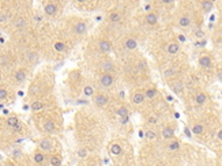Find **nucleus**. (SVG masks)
Instances as JSON below:
<instances>
[{
  "label": "nucleus",
  "mask_w": 222,
  "mask_h": 166,
  "mask_svg": "<svg viewBox=\"0 0 222 166\" xmlns=\"http://www.w3.org/2000/svg\"><path fill=\"white\" fill-rule=\"evenodd\" d=\"M115 83V78H113L112 73L109 72H104L102 75H101L100 78V84L101 87H105V89H108V87H110Z\"/></svg>",
  "instance_id": "f257e3e1"
},
{
  "label": "nucleus",
  "mask_w": 222,
  "mask_h": 166,
  "mask_svg": "<svg viewBox=\"0 0 222 166\" xmlns=\"http://www.w3.org/2000/svg\"><path fill=\"white\" fill-rule=\"evenodd\" d=\"M38 148L41 151H44V153H51V151L53 150V142H52L49 137H44V139L40 140Z\"/></svg>",
  "instance_id": "f03ea898"
},
{
  "label": "nucleus",
  "mask_w": 222,
  "mask_h": 166,
  "mask_svg": "<svg viewBox=\"0 0 222 166\" xmlns=\"http://www.w3.org/2000/svg\"><path fill=\"white\" fill-rule=\"evenodd\" d=\"M108 102H109V97L104 93L97 94L96 98H94V104H96L98 108H104L105 105H108Z\"/></svg>",
  "instance_id": "7ed1b4c3"
},
{
  "label": "nucleus",
  "mask_w": 222,
  "mask_h": 166,
  "mask_svg": "<svg viewBox=\"0 0 222 166\" xmlns=\"http://www.w3.org/2000/svg\"><path fill=\"white\" fill-rule=\"evenodd\" d=\"M44 11L48 16H53L57 12V4L53 3V1H48V3L44 4Z\"/></svg>",
  "instance_id": "20e7f679"
},
{
  "label": "nucleus",
  "mask_w": 222,
  "mask_h": 166,
  "mask_svg": "<svg viewBox=\"0 0 222 166\" xmlns=\"http://www.w3.org/2000/svg\"><path fill=\"white\" fill-rule=\"evenodd\" d=\"M98 49L102 53H109L112 51V44H110L108 40H101L100 44H98Z\"/></svg>",
  "instance_id": "39448f33"
},
{
  "label": "nucleus",
  "mask_w": 222,
  "mask_h": 166,
  "mask_svg": "<svg viewBox=\"0 0 222 166\" xmlns=\"http://www.w3.org/2000/svg\"><path fill=\"white\" fill-rule=\"evenodd\" d=\"M145 93H142V91H135V93L132 94V102L135 104V105H140L143 101H145Z\"/></svg>",
  "instance_id": "423d86ee"
},
{
  "label": "nucleus",
  "mask_w": 222,
  "mask_h": 166,
  "mask_svg": "<svg viewBox=\"0 0 222 166\" xmlns=\"http://www.w3.org/2000/svg\"><path fill=\"white\" fill-rule=\"evenodd\" d=\"M15 82L16 83H22L26 80V70H23V68H19V70L15 72Z\"/></svg>",
  "instance_id": "0eeeda50"
},
{
  "label": "nucleus",
  "mask_w": 222,
  "mask_h": 166,
  "mask_svg": "<svg viewBox=\"0 0 222 166\" xmlns=\"http://www.w3.org/2000/svg\"><path fill=\"white\" fill-rule=\"evenodd\" d=\"M33 161L35 162V165H42L44 161H45V155L42 154V151H35L34 155H33Z\"/></svg>",
  "instance_id": "6e6552de"
},
{
  "label": "nucleus",
  "mask_w": 222,
  "mask_h": 166,
  "mask_svg": "<svg viewBox=\"0 0 222 166\" xmlns=\"http://www.w3.org/2000/svg\"><path fill=\"white\" fill-rule=\"evenodd\" d=\"M86 30H87V26H86V23H85V22H78V23H75L74 32L76 33V34H85V33H86Z\"/></svg>",
  "instance_id": "1a4fd4ad"
},
{
  "label": "nucleus",
  "mask_w": 222,
  "mask_h": 166,
  "mask_svg": "<svg viewBox=\"0 0 222 166\" xmlns=\"http://www.w3.org/2000/svg\"><path fill=\"white\" fill-rule=\"evenodd\" d=\"M44 131L48 132V134H53L56 131V125L52 120H46L45 124H44Z\"/></svg>",
  "instance_id": "9d476101"
},
{
  "label": "nucleus",
  "mask_w": 222,
  "mask_h": 166,
  "mask_svg": "<svg viewBox=\"0 0 222 166\" xmlns=\"http://www.w3.org/2000/svg\"><path fill=\"white\" fill-rule=\"evenodd\" d=\"M157 22H158V15H157V14L148 12L147 15H146V23H147V25L153 26V25H155Z\"/></svg>",
  "instance_id": "9b49d317"
},
{
  "label": "nucleus",
  "mask_w": 222,
  "mask_h": 166,
  "mask_svg": "<svg viewBox=\"0 0 222 166\" xmlns=\"http://www.w3.org/2000/svg\"><path fill=\"white\" fill-rule=\"evenodd\" d=\"M124 45H126V48L128 49V51H135V49L138 48V41H136L135 38H127Z\"/></svg>",
  "instance_id": "f8f14e48"
},
{
  "label": "nucleus",
  "mask_w": 222,
  "mask_h": 166,
  "mask_svg": "<svg viewBox=\"0 0 222 166\" xmlns=\"http://www.w3.org/2000/svg\"><path fill=\"white\" fill-rule=\"evenodd\" d=\"M162 137L164 139H172V137H174V129L171 127H165L162 129Z\"/></svg>",
  "instance_id": "ddd939ff"
},
{
  "label": "nucleus",
  "mask_w": 222,
  "mask_h": 166,
  "mask_svg": "<svg viewBox=\"0 0 222 166\" xmlns=\"http://www.w3.org/2000/svg\"><path fill=\"white\" fill-rule=\"evenodd\" d=\"M199 64H200V67H203V68H210L211 67V59L209 56H202L199 59Z\"/></svg>",
  "instance_id": "4468645a"
},
{
  "label": "nucleus",
  "mask_w": 222,
  "mask_h": 166,
  "mask_svg": "<svg viewBox=\"0 0 222 166\" xmlns=\"http://www.w3.org/2000/svg\"><path fill=\"white\" fill-rule=\"evenodd\" d=\"M166 51H168L169 54H176V53H179V51H180V46H179V44H176V42H172V44L168 45Z\"/></svg>",
  "instance_id": "2eb2a0df"
},
{
  "label": "nucleus",
  "mask_w": 222,
  "mask_h": 166,
  "mask_svg": "<svg viewBox=\"0 0 222 166\" xmlns=\"http://www.w3.org/2000/svg\"><path fill=\"white\" fill-rule=\"evenodd\" d=\"M113 68H115V65H113V63L110 60H106L101 64V70L104 72H110V71H113Z\"/></svg>",
  "instance_id": "dca6fc26"
},
{
  "label": "nucleus",
  "mask_w": 222,
  "mask_h": 166,
  "mask_svg": "<svg viewBox=\"0 0 222 166\" xmlns=\"http://www.w3.org/2000/svg\"><path fill=\"white\" fill-rule=\"evenodd\" d=\"M7 125L10 128H15L19 125V120H18V117L16 116H10V117L7 118Z\"/></svg>",
  "instance_id": "f3484780"
},
{
  "label": "nucleus",
  "mask_w": 222,
  "mask_h": 166,
  "mask_svg": "<svg viewBox=\"0 0 222 166\" xmlns=\"http://www.w3.org/2000/svg\"><path fill=\"white\" fill-rule=\"evenodd\" d=\"M207 101V97L204 93H198L196 97H195V102H196V105H204Z\"/></svg>",
  "instance_id": "a211bd4d"
},
{
  "label": "nucleus",
  "mask_w": 222,
  "mask_h": 166,
  "mask_svg": "<svg viewBox=\"0 0 222 166\" xmlns=\"http://www.w3.org/2000/svg\"><path fill=\"white\" fill-rule=\"evenodd\" d=\"M171 86H172V90H173L176 94H181V93H183V83H181V82L176 80V82L172 83Z\"/></svg>",
  "instance_id": "6ab92c4d"
},
{
  "label": "nucleus",
  "mask_w": 222,
  "mask_h": 166,
  "mask_svg": "<svg viewBox=\"0 0 222 166\" xmlns=\"http://www.w3.org/2000/svg\"><path fill=\"white\" fill-rule=\"evenodd\" d=\"M179 25L181 26V27H188V26L191 25V18L188 15H183L179 19Z\"/></svg>",
  "instance_id": "aec40b11"
},
{
  "label": "nucleus",
  "mask_w": 222,
  "mask_h": 166,
  "mask_svg": "<svg viewBox=\"0 0 222 166\" xmlns=\"http://www.w3.org/2000/svg\"><path fill=\"white\" fill-rule=\"evenodd\" d=\"M202 10H203V12H210V11L212 10V1L211 0H204L202 3Z\"/></svg>",
  "instance_id": "412c9836"
},
{
  "label": "nucleus",
  "mask_w": 222,
  "mask_h": 166,
  "mask_svg": "<svg viewBox=\"0 0 222 166\" xmlns=\"http://www.w3.org/2000/svg\"><path fill=\"white\" fill-rule=\"evenodd\" d=\"M110 154H112V155H120V154H121V146L117 143H113L112 146H110Z\"/></svg>",
  "instance_id": "4be33fe9"
},
{
  "label": "nucleus",
  "mask_w": 222,
  "mask_h": 166,
  "mask_svg": "<svg viewBox=\"0 0 222 166\" xmlns=\"http://www.w3.org/2000/svg\"><path fill=\"white\" fill-rule=\"evenodd\" d=\"M49 162L52 166H61V156L60 155H52L49 158Z\"/></svg>",
  "instance_id": "5701e85b"
},
{
  "label": "nucleus",
  "mask_w": 222,
  "mask_h": 166,
  "mask_svg": "<svg viewBox=\"0 0 222 166\" xmlns=\"http://www.w3.org/2000/svg\"><path fill=\"white\" fill-rule=\"evenodd\" d=\"M116 116H117V117H120V118L127 117V116H128V109H127L126 106H121V108H119L116 110Z\"/></svg>",
  "instance_id": "b1692460"
},
{
  "label": "nucleus",
  "mask_w": 222,
  "mask_h": 166,
  "mask_svg": "<svg viewBox=\"0 0 222 166\" xmlns=\"http://www.w3.org/2000/svg\"><path fill=\"white\" fill-rule=\"evenodd\" d=\"M42 109H44V104H42L41 101H34V102L32 104L33 112H40V110H42Z\"/></svg>",
  "instance_id": "393cba45"
},
{
  "label": "nucleus",
  "mask_w": 222,
  "mask_h": 166,
  "mask_svg": "<svg viewBox=\"0 0 222 166\" xmlns=\"http://www.w3.org/2000/svg\"><path fill=\"white\" fill-rule=\"evenodd\" d=\"M26 57H27V60H29L32 64H35L37 61H38V54L34 53V52H29Z\"/></svg>",
  "instance_id": "a878e982"
},
{
  "label": "nucleus",
  "mask_w": 222,
  "mask_h": 166,
  "mask_svg": "<svg viewBox=\"0 0 222 166\" xmlns=\"http://www.w3.org/2000/svg\"><path fill=\"white\" fill-rule=\"evenodd\" d=\"M155 95H157V90H155V89H147L145 91V97H146V98H148V99L154 98Z\"/></svg>",
  "instance_id": "bb28decb"
},
{
  "label": "nucleus",
  "mask_w": 222,
  "mask_h": 166,
  "mask_svg": "<svg viewBox=\"0 0 222 166\" xmlns=\"http://www.w3.org/2000/svg\"><path fill=\"white\" fill-rule=\"evenodd\" d=\"M203 131H204V127H203L202 124H195V125L192 127V132H193L195 135H200Z\"/></svg>",
  "instance_id": "cd10ccee"
},
{
  "label": "nucleus",
  "mask_w": 222,
  "mask_h": 166,
  "mask_svg": "<svg viewBox=\"0 0 222 166\" xmlns=\"http://www.w3.org/2000/svg\"><path fill=\"white\" fill-rule=\"evenodd\" d=\"M25 25H26V22L23 18H18V19H15V22H14V26H15L16 29H23Z\"/></svg>",
  "instance_id": "c85d7f7f"
},
{
  "label": "nucleus",
  "mask_w": 222,
  "mask_h": 166,
  "mask_svg": "<svg viewBox=\"0 0 222 166\" xmlns=\"http://www.w3.org/2000/svg\"><path fill=\"white\" fill-rule=\"evenodd\" d=\"M168 148H169L171 151H177L179 148H180V143H179L177 140H173V142H171V143H169Z\"/></svg>",
  "instance_id": "c756f323"
},
{
  "label": "nucleus",
  "mask_w": 222,
  "mask_h": 166,
  "mask_svg": "<svg viewBox=\"0 0 222 166\" xmlns=\"http://www.w3.org/2000/svg\"><path fill=\"white\" fill-rule=\"evenodd\" d=\"M83 94L86 97H91L94 94V89L91 86H89V84H87V86H85L83 87Z\"/></svg>",
  "instance_id": "7c9ffc66"
},
{
  "label": "nucleus",
  "mask_w": 222,
  "mask_h": 166,
  "mask_svg": "<svg viewBox=\"0 0 222 166\" xmlns=\"http://www.w3.org/2000/svg\"><path fill=\"white\" fill-rule=\"evenodd\" d=\"M120 19H121V16H120V14L119 12H112L109 15V21L110 22H120Z\"/></svg>",
  "instance_id": "2f4dec72"
},
{
  "label": "nucleus",
  "mask_w": 222,
  "mask_h": 166,
  "mask_svg": "<svg viewBox=\"0 0 222 166\" xmlns=\"http://www.w3.org/2000/svg\"><path fill=\"white\" fill-rule=\"evenodd\" d=\"M55 49L57 52H64L65 51V45L63 42H56L55 44Z\"/></svg>",
  "instance_id": "473e14b6"
},
{
  "label": "nucleus",
  "mask_w": 222,
  "mask_h": 166,
  "mask_svg": "<svg viewBox=\"0 0 222 166\" xmlns=\"http://www.w3.org/2000/svg\"><path fill=\"white\" fill-rule=\"evenodd\" d=\"M7 95H8V93H7L6 89H0V101H4L7 98Z\"/></svg>",
  "instance_id": "72a5a7b5"
},
{
  "label": "nucleus",
  "mask_w": 222,
  "mask_h": 166,
  "mask_svg": "<svg viewBox=\"0 0 222 166\" xmlns=\"http://www.w3.org/2000/svg\"><path fill=\"white\" fill-rule=\"evenodd\" d=\"M146 136H147L148 139H154L157 135H155V132H153V131H147L146 132Z\"/></svg>",
  "instance_id": "f704fd0d"
},
{
  "label": "nucleus",
  "mask_w": 222,
  "mask_h": 166,
  "mask_svg": "<svg viewBox=\"0 0 222 166\" xmlns=\"http://www.w3.org/2000/svg\"><path fill=\"white\" fill-rule=\"evenodd\" d=\"M86 154H87L86 148H81V150L78 151V155L81 156V158H83V156H86Z\"/></svg>",
  "instance_id": "c9c22d12"
},
{
  "label": "nucleus",
  "mask_w": 222,
  "mask_h": 166,
  "mask_svg": "<svg viewBox=\"0 0 222 166\" xmlns=\"http://www.w3.org/2000/svg\"><path fill=\"white\" fill-rule=\"evenodd\" d=\"M217 137H218L219 140H222V129H219L218 134H217Z\"/></svg>",
  "instance_id": "e433bc0d"
},
{
  "label": "nucleus",
  "mask_w": 222,
  "mask_h": 166,
  "mask_svg": "<svg viewBox=\"0 0 222 166\" xmlns=\"http://www.w3.org/2000/svg\"><path fill=\"white\" fill-rule=\"evenodd\" d=\"M126 123H128V116H127V117H123V118H121V124H126Z\"/></svg>",
  "instance_id": "4c0bfd02"
},
{
  "label": "nucleus",
  "mask_w": 222,
  "mask_h": 166,
  "mask_svg": "<svg viewBox=\"0 0 222 166\" xmlns=\"http://www.w3.org/2000/svg\"><path fill=\"white\" fill-rule=\"evenodd\" d=\"M195 34H196V37H203V32H202V30H198Z\"/></svg>",
  "instance_id": "58836bf2"
},
{
  "label": "nucleus",
  "mask_w": 222,
  "mask_h": 166,
  "mask_svg": "<svg viewBox=\"0 0 222 166\" xmlns=\"http://www.w3.org/2000/svg\"><path fill=\"white\" fill-rule=\"evenodd\" d=\"M162 3L164 4H171V3H173V0H161Z\"/></svg>",
  "instance_id": "ea45409f"
},
{
  "label": "nucleus",
  "mask_w": 222,
  "mask_h": 166,
  "mask_svg": "<svg viewBox=\"0 0 222 166\" xmlns=\"http://www.w3.org/2000/svg\"><path fill=\"white\" fill-rule=\"evenodd\" d=\"M179 40H180L181 42H185V37H184V35H179Z\"/></svg>",
  "instance_id": "a19ab883"
},
{
  "label": "nucleus",
  "mask_w": 222,
  "mask_h": 166,
  "mask_svg": "<svg viewBox=\"0 0 222 166\" xmlns=\"http://www.w3.org/2000/svg\"><path fill=\"white\" fill-rule=\"evenodd\" d=\"M218 76H219V79H221V80H222V71H221V72H219V73H218Z\"/></svg>",
  "instance_id": "79ce46f5"
},
{
  "label": "nucleus",
  "mask_w": 222,
  "mask_h": 166,
  "mask_svg": "<svg viewBox=\"0 0 222 166\" xmlns=\"http://www.w3.org/2000/svg\"><path fill=\"white\" fill-rule=\"evenodd\" d=\"M78 1H79V3H85V1H86V0H78Z\"/></svg>",
  "instance_id": "37998d69"
},
{
  "label": "nucleus",
  "mask_w": 222,
  "mask_h": 166,
  "mask_svg": "<svg viewBox=\"0 0 222 166\" xmlns=\"http://www.w3.org/2000/svg\"><path fill=\"white\" fill-rule=\"evenodd\" d=\"M0 80H1V75H0Z\"/></svg>",
  "instance_id": "c03bdc74"
},
{
  "label": "nucleus",
  "mask_w": 222,
  "mask_h": 166,
  "mask_svg": "<svg viewBox=\"0 0 222 166\" xmlns=\"http://www.w3.org/2000/svg\"><path fill=\"white\" fill-rule=\"evenodd\" d=\"M35 166H41V165H35Z\"/></svg>",
  "instance_id": "a18cd8bd"
}]
</instances>
